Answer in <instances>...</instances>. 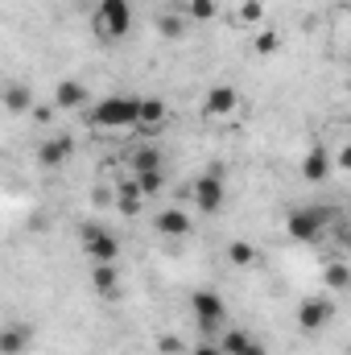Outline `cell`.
I'll return each mask as SVG.
<instances>
[{
    "label": "cell",
    "instance_id": "cell-5",
    "mask_svg": "<svg viewBox=\"0 0 351 355\" xmlns=\"http://www.w3.org/2000/svg\"><path fill=\"white\" fill-rule=\"evenodd\" d=\"M190 310H194V322H198V331H219L223 327V318H228V306H223V297L215 293V289H194V297H190Z\"/></svg>",
    "mask_w": 351,
    "mask_h": 355
},
{
    "label": "cell",
    "instance_id": "cell-19",
    "mask_svg": "<svg viewBox=\"0 0 351 355\" xmlns=\"http://www.w3.org/2000/svg\"><path fill=\"white\" fill-rule=\"evenodd\" d=\"M228 261H232L236 268L252 265V261H257V248H252L248 240H232V244H228Z\"/></svg>",
    "mask_w": 351,
    "mask_h": 355
},
{
    "label": "cell",
    "instance_id": "cell-22",
    "mask_svg": "<svg viewBox=\"0 0 351 355\" xmlns=\"http://www.w3.org/2000/svg\"><path fill=\"white\" fill-rule=\"evenodd\" d=\"M327 285H331V289H348L351 285V268L348 265H327Z\"/></svg>",
    "mask_w": 351,
    "mask_h": 355
},
{
    "label": "cell",
    "instance_id": "cell-23",
    "mask_svg": "<svg viewBox=\"0 0 351 355\" xmlns=\"http://www.w3.org/2000/svg\"><path fill=\"white\" fill-rule=\"evenodd\" d=\"M182 17H174V12H166V17H157V33L162 37H182Z\"/></svg>",
    "mask_w": 351,
    "mask_h": 355
},
{
    "label": "cell",
    "instance_id": "cell-4",
    "mask_svg": "<svg viewBox=\"0 0 351 355\" xmlns=\"http://www.w3.org/2000/svg\"><path fill=\"white\" fill-rule=\"evenodd\" d=\"M79 240H83V252H87L95 265H112L120 257V240L108 227H99V223H83L79 227Z\"/></svg>",
    "mask_w": 351,
    "mask_h": 355
},
{
    "label": "cell",
    "instance_id": "cell-26",
    "mask_svg": "<svg viewBox=\"0 0 351 355\" xmlns=\"http://www.w3.org/2000/svg\"><path fill=\"white\" fill-rule=\"evenodd\" d=\"M277 46H281L277 33H261V37H257V54H277Z\"/></svg>",
    "mask_w": 351,
    "mask_h": 355
},
{
    "label": "cell",
    "instance_id": "cell-32",
    "mask_svg": "<svg viewBox=\"0 0 351 355\" xmlns=\"http://www.w3.org/2000/svg\"><path fill=\"white\" fill-rule=\"evenodd\" d=\"M348 62H351V50H348Z\"/></svg>",
    "mask_w": 351,
    "mask_h": 355
},
{
    "label": "cell",
    "instance_id": "cell-17",
    "mask_svg": "<svg viewBox=\"0 0 351 355\" xmlns=\"http://www.w3.org/2000/svg\"><path fill=\"white\" fill-rule=\"evenodd\" d=\"M25 343H29V331H25V327H8V331L0 335V352L4 355H21Z\"/></svg>",
    "mask_w": 351,
    "mask_h": 355
},
{
    "label": "cell",
    "instance_id": "cell-3",
    "mask_svg": "<svg viewBox=\"0 0 351 355\" xmlns=\"http://www.w3.org/2000/svg\"><path fill=\"white\" fill-rule=\"evenodd\" d=\"M95 33L99 37H108V42H120L128 29H132V4L128 0H99V8H95Z\"/></svg>",
    "mask_w": 351,
    "mask_h": 355
},
{
    "label": "cell",
    "instance_id": "cell-31",
    "mask_svg": "<svg viewBox=\"0 0 351 355\" xmlns=\"http://www.w3.org/2000/svg\"><path fill=\"white\" fill-rule=\"evenodd\" d=\"M343 248H351V227H343Z\"/></svg>",
    "mask_w": 351,
    "mask_h": 355
},
{
    "label": "cell",
    "instance_id": "cell-21",
    "mask_svg": "<svg viewBox=\"0 0 351 355\" xmlns=\"http://www.w3.org/2000/svg\"><path fill=\"white\" fill-rule=\"evenodd\" d=\"M137 186H141L145 194H157V190L166 186V170H149V174H137Z\"/></svg>",
    "mask_w": 351,
    "mask_h": 355
},
{
    "label": "cell",
    "instance_id": "cell-13",
    "mask_svg": "<svg viewBox=\"0 0 351 355\" xmlns=\"http://www.w3.org/2000/svg\"><path fill=\"white\" fill-rule=\"evenodd\" d=\"M153 227H157L162 236H186V232H190V215L178 211V207H166V211L153 219Z\"/></svg>",
    "mask_w": 351,
    "mask_h": 355
},
{
    "label": "cell",
    "instance_id": "cell-2",
    "mask_svg": "<svg viewBox=\"0 0 351 355\" xmlns=\"http://www.w3.org/2000/svg\"><path fill=\"white\" fill-rule=\"evenodd\" d=\"M327 223H335V207H302V211H289L285 232L298 244H314L327 232Z\"/></svg>",
    "mask_w": 351,
    "mask_h": 355
},
{
    "label": "cell",
    "instance_id": "cell-30",
    "mask_svg": "<svg viewBox=\"0 0 351 355\" xmlns=\"http://www.w3.org/2000/svg\"><path fill=\"white\" fill-rule=\"evenodd\" d=\"M33 116H37V120H42V124H46V120H50V116H54V107H46V103H42V107H33Z\"/></svg>",
    "mask_w": 351,
    "mask_h": 355
},
{
    "label": "cell",
    "instance_id": "cell-12",
    "mask_svg": "<svg viewBox=\"0 0 351 355\" xmlns=\"http://www.w3.org/2000/svg\"><path fill=\"white\" fill-rule=\"evenodd\" d=\"M87 103V87L79 83V79H67V83H58L54 91V107H62V112H75V107H83Z\"/></svg>",
    "mask_w": 351,
    "mask_h": 355
},
{
    "label": "cell",
    "instance_id": "cell-25",
    "mask_svg": "<svg viewBox=\"0 0 351 355\" xmlns=\"http://www.w3.org/2000/svg\"><path fill=\"white\" fill-rule=\"evenodd\" d=\"M186 8H190V17H198V21H211V17H215V0H190Z\"/></svg>",
    "mask_w": 351,
    "mask_h": 355
},
{
    "label": "cell",
    "instance_id": "cell-27",
    "mask_svg": "<svg viewBox=\"0 0 351 355\" xmlns=\"http://www.w3.org/2000/svg\"><path fill=\"white\" fill-rule=\"evenodd\" d=\"M157 352L162 355H178L182 352V339H178V335H162V339H157Z\"/></svg>",
    "mask_w": 351,
    "mask_h": 355
},
{
    "label": "cell",
    "instance_id": "cell-6",
    "mask_svg": "<svg viewBox=\"0 0 351 355\" xmlns=\"http://www.w3.org/2000/svg\"><path fill=\"white\" fill-rule=\"evenodd\" d=\"M194 207L203 215H219V207H223V182H219V174H203L194 182Z\"/></svg>",
    "mask_w": 351,
    "mask_h": 355
},
{
    "label": "cell",
    "instance_id": "cell-1",
    "mask_svg": "<svg viewBox=\"0 0 351 355\" xmlns=\"http://www.w3.org/2000/svg\"><path fill=\"white\" fill-rule=\"evenodd\" d=\"M141 116V99L137 95H108L95 103V112H87V120L95 128H137Z\"/></svg>",
    "mask_w": 351,
    "mask_h": 355
},
{
    "label": "cell",
    "instance_id": "cell-24",
    "mask_svg": "<svg viewBox=\"0 0 351 355\" xmlns=\"http://www.w3.org/2000/svg\"><path fill=\"white\" fill-rule=\"evenodd\" d=\"M261 17H264V4H261V0H244V4H240V21H248V25H257Z\"/></svg>",
    "mask_w": 351,
    "mask_h": 355
},
{
    "label": "cell",
    "instance_id": "cell-7",
    "mask_svg": "<svg viewBox=\"0 0 351 355\" xmlns=\"http://www.w3.org/2000/svg\"><path fill=\"white\" fill-rule=\"evenodd\" d=\"M331 314H335V306H331L327 297H306V302L298 306V327H302V331H323V327L331 322Z\"/></svg>",
    "mask_w": 351,
    "mask_h": 355
},
{
    "label": "cell",
    "instance_id": "cell-11",
    "mask_svg": "<svg viewBox=\"0 0 351 355\" xmlns=\"http://www.w3.org/2000/svg\"><path fill=\"white\" fill-rule=\"evenodd\" d=\"M223 355H268L261 339H252L248 331H228L223 335Z\"/></svg>",
    "mask_w": 351,
    "mask_h": 355
},
{
    "label": "cell",
    "instance_id": "cell-9",
    "mask_svg": "<svg viewBox=\"0 0 351 355\" xmlns=\"http://www.w3.org/2000/svg\"><path fill=\"white\" fill-rule=\"evenodd\" d=\"M236 107H240V91H236V87H211V91H207V103H203V112H207V116H215V120H219V116H232Z\"/></svg>",
    "mask_w": 351,
    "mask_h": 355
},
{
    "label": "cell",
    "instance_id": "cell-20",
    "mask_svg": "<svg viewBox=\"0 0 351 355\" xmlns=\"http://www.w3.org/2000/svg\"><path fill=\"white\" fill-rule=\"evenodd\" d=\"M4 107H8V112H29L33 99H29V91L25 87H8L4 91Z\"/></svg>",
    "mask_w": 351,
    "mask_h": 355
},
{
    "label": "cell",
    "instance_id": "cell-18",
    "mask_svg": "<svg viewBox=\"0 0 351 355\" xmlns=\"http://www.w3.org/2000/svg\"><path fill=\"white\" fill-rule=\"evenodd\" d=\"M116 265H95L91 272V285H95V293H116Z\"/></svg>",
    "mask_w": 351,
    "mask_h": 355
},
{
    "label": "cell",
    "instance_id": "cell-28",
    "mask_svg": "<svg viewBox=\"0 0 351 355\" xmlns=\"http://www.w3.org/2000/svg\"><path fill=\"white\" fill-rule=\"evenodd\" d=\"M190 355H223V347H215V343H198Z\"/></svg>",
    "mask_w": 351,
    "mask_h": 355
},
{
    "label": "cell",
    "instance_id": "cell-29",
    "mask_svg": "<svg viewBox=\"0 0 351 355\" xmlns=\"http://www.w3.org/2000/svg\"><path fill=\"white\" fill-rule=\"evenodd\" d=\"M339 170H351V145L339 149Z\"/></svg>",
    "mask_w": 351,
    "mask_h": 355
},
{
    "label": "cell",
    "instance_id": "cell-8",
    "mask_svg": "<svg viewBox=\"0 0 351 355\" xmlns=\"http://www.w3.org/2000/svg\"><path fill=\"white\" fill-rule=\"evenodd\" d=\"M71 153H75L71 137H50V141H42V145H37V162H42L46 170L67 166V162H71Z\"/></svg>",
    "mask_w": 351,
    "mask_h": 355
},
{
    "label": "cell",
    "instance_id": "cell-14",
    "mask_svg": "<svg viewBox=\"0 0 351 355\" xmlns=\"http://www.w3.org/2000/svg\"><path fill=\"white\" fill-rule=\"evenodd\" d=\"M141 202H145V190L137 186V178L120 182V190H116V207H120L124 215H137V211H141Z\"/></svg>",
    "mask_w": 351,
    "mask_h": 355
},
{
    "label": "cell",
    "instance_id": "cell-10",
    "mask_svg": "<svg viewBox=\"0 0 351 355\" xmlns=\"http://www.w3.org/2000/svg\"><path fill=\"white\" fill-rule=\"evenodd\" d=\"M166 120H170L166 99H141V116H137L141 132H157V128H166Z\"/></svg>",
    "mask_w": 351,
    "mask_h": 355
},
{
    "label": "cell",
    "instance_id": "cell-15",
    "mask_svg": "<svg viewBox=\"0 0 351 355\" xmlns=\"http://www.w3.org/2000/svg\"><path fill=\"white\" fill-rule=\"evenodd\" d=\"M302 178H306V182H323V178H331V157H327V149H310V153H306V162H302Z\"/></svg>",
    "mask_w": 351,
    "mask_h": 355
},
{
    "label": "cell",
    "instance_id": "cell-16",
    "mask_svg": "<svg viewBox=\"0 0 351 355\" xmlns=\"http://www.w3.org/2000/svg\"><path fill=\"white\" fill-rule=\"evenodd\" d=\"M149 170H166V166H162V149H157V145H141V149H132V178L149 174Z\"/></svg>",
    "mask_w": 351,
    "mask_h": 355
}]
</instances>
